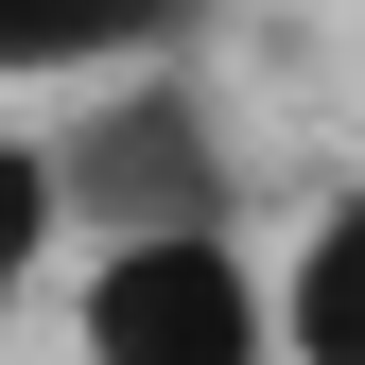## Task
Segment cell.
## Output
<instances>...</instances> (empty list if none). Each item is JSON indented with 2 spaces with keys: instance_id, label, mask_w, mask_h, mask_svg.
<instances>
[{
  "instance_id": "4",
  "label": "cell",
  "mask_w": 365,
  "mask_h": 365,
  "mask_svg": "<svg viewBox=\"0 0 365 365\" xmlns=\"http://www.w3.org/2000/svg\"><path fill=\"white\" fill-rule=\"evenodd\" d=\"M279 365H365V174L279 244Z\"/></svg>"
},
{
  "instance_id": "2",
  "label": "cell",
  "mask_w": 365,
  "mask_h": 365,
  "mask_svg": "<svg viewBox=\"0 0 365 365\" xmlns=\"http://www.w3.org/2000/svg\"><path fill=\"white\" fill-rule=\"evenodd\" d=\"M70 365H279V261H261L244 226L87 244V279H70Z\"/></svg>"
},
{
  "instance_id": "1",
  "label": "cell",
  "mask_w": 365,
  "mask_h": 365,
  "mask_svg": "<svg viewBox=\"0 0 365 365\" xmlns=\"http://www.w3.org/2000/svg\"><path fill=\"white\" fill-rule=\"evenodd\" d=\"M53 174H70V244L244 226V122H226V87H209V70H122V87H70Z\"/></svg>"
},
{
  "instance_id": "3",
  "label": "cell",
  "mask_w": 365,
  "mask_h": 365,
  "mask_svg": "<svg viewBox=\"0 0 365 365\" xmlns=\"http://www.w3.org/2000/svg\"><path fill=\"white\" fill-rule=\"evenodd\" d=\"M226 0H0V105H35V87H122V70H192V35Z\"/></svg>"
},
{
  "instance_id": "5",
  "label": "cell",
  "mask_w": 365,
  "mask_h": 365,
  "mask_svg": "<svg viewBox=\"0 0 365 365\" xmlns=\"http://www.w3.org/2000/svg\"><path fill=\"white\" fill-rule=\"evenodd\" d=\"M53 261H87V244H70V174H53V122H18V105H0V331H18L35 296H53Z\"/></svg>"
}]
</instances>
